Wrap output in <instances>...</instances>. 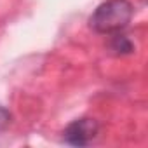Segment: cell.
<instances>
[{
    "mask_svg": "<svg viewBox=\"0 0 148 148\" xmlns=\"http://www.w3.org/2000/svg\"><path fill=\"white\" fill-rule=\"evenodd\" d=\"M132 4L129 0H106L99 4L89 18V26L101 35H112L125 30L132 19Z\"/></svg>",
    "mask_w": 148,
    "mask_h": 148,
    "instance_id": "6da1fadb",
    "label": "cell"
},
{
    "mask_svg": "<svg viewBox=\"0 0 148 148\" xmlns=\"http://www.w3.org/2000/svg\"><path fill=\"white\" fill-rule=\"evenodd\" d=\"M98 131H99L98 122L94 119L84 117L66 125V129L63 131V139L71 146H87L98 136Z\"/></svg>",
    "mask_w": 148,
    "mask_h": 148,
    "instance_id": "7a4b0ae2",
    "label": "cell"
},
{
    "mask_svg": "<svg viewBox=\"0 0 148 148\" xmlns=\"http://www.w3.org/2000/svg\"><path fill=\"white\" fill-rule=\"evenodd\" d=\"M112 40H110V49L115 52V54H131L134 51V44L131 42L129 37H125L122 32L119 33H112Z\"/></svg>",
    "mask_w": 148,
    "mask_h": 148,
    "instance_id": "3957f363",
    "label": "cell"
},
{
    "mask_svg": "<svg viewBox=\"0 0 148 148\" xmlns=\"http://www.w3.org/2000/svg\"><path fill=\"white\" fill-rule=\"evenodd\" d=\"M9 122H11V113L5 108L0 106V131H4L9 125Z\"/></svg>",
    "mask_w": 148,
    "mask_h": 148,
    "instance_id": "277c9868",
    "label": "cell"
}]
</instances>
